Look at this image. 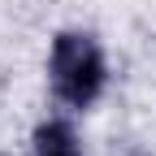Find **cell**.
<instances>
[{
    "instance_id": "2",
    "label": "cell",
    "mask_w": 156,
    "mask_h": 156,
    "mask_svg": "<svg viewBox=\"0 0 156 156\" xmlns=\"http://www.w3.org/2000/svg\"><path fill=\"white\" fill-rule=\"evenodd\" d=\"M26 156H87V139L74 113H44L26 134Z\"/></svg>"
},
{
    "instance_id": "1",
    "label": "cell",
    "mask_w": 156,
    "mask_h": 156,
    "mask_svg": "<svg viewBox=\"0 0 156 156\" xmlns=\"http://www.w3.org/2000/svg\"><path fill=\"white\" fill-rule=\"evenodd\" d=\"M44 74H48V95L61 113L87 117L91 108H100L113 83V65H108V48L91 26H61L48 39V56H44Z\"/></svg>"
}]
</instances>
